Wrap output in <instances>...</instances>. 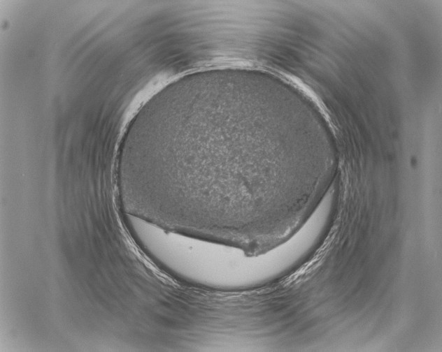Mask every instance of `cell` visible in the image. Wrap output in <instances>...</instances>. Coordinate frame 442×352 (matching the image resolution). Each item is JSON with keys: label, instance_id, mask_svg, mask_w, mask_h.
Here are the masks:
<instances>
[{"label": "cell", "instance_id": "1", "mask_svg": "<svg viewBox=\"0 0 442 352\" xmlns=\"http://www.w3.org/2000/svg\"><path fill=\"white\" fill-rule=\"evenodd\" d=\"M173 269L181 279L200 288L249 290L270 283L293 267L285 247L276 244L262 252L184 236L173 256Z\"/></svg>", "mask_w": 442, "mask_h": 352}]
</instances>
